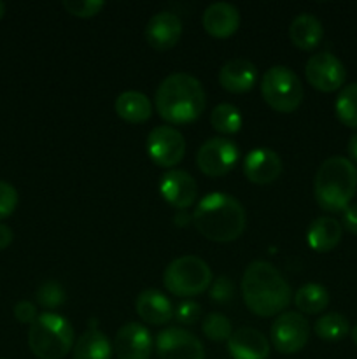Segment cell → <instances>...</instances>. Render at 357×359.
I'll use <instances>...</instances> for the list:
<instances>
[{"instance_id":"37","label":"cell","mask_w":357,"mask_h":359,"mask_svg":"<svg viewBox=\"0 0 357 359\" xmlns=\"http://www.w3.org/2000/svg\"><path fill=\"white\" fill-rule=\"evenodd\" d=\"M13 238H14L13 230H10L7 224L0 223V251H2V249H6V248H9L10 242H13Z\"/></svg>"},{"instance_id":"5","label":"cell","mask_w":357,"mask_h":359,"mask_svg":"<svg viewBox=\"0 0 357 359\" xmlns=\"http://www.w3.org/2000/svg\"><path fill=\"white\" fill-rule=\"evenodd\" d=\"M28 346L38 359H63L74 349V328L52 312L38 314L28 330Z\"/></svg>"},{"instance_id":"13","label":"cell","mask_w":357,"mask_h":359,"mask_svg":"<svg viewBox=\"0 0 357 359\" xmlns=\"http://www.w3.org/2000/svg\"><path fill=\"white\" fill-rule=\"evenodd\" d=\"M114 351L119 359H150L153 339L149 330L139 323H126L115 333Z\"/></svg>"},{"instance_id":"31","label":"cell","mask_w":357,"mask_h":359,"mask_svg":"<svg viewBox=\"0 0 357 359\" xmlns=\"http://www.w3.org/2000/svg\"><path fill=\"white\" fill-rule=\"evenodd\" d=\"M105 4L102 0H65L63 7L69 11L72 16L77 18H91L97 16Z\"/></svg>"},{"instance_id":"21","label":"cell","mask_w":357,"mask_h":359,"mask_svg":"<svg viewBox=\"0 0 357 359\" xmlns=\"http://www.w3.org/2000/svg\"><path fill=\"white\" fill-rule=\"evenodd\" d=\"M343 235V226L335 217L321 216L312 221L307 231V241L314 251L329 252L340 244Z\"/></svg>"},{"instance_id":"8","label":"cell","mask_w":357,"mask_h":359,"mask_svg":"<svg viewBox=\"0 0 357 359\" xmlns=\"http://www.w3.org/2000/svg\"><path fill=\"white\" fill-rule=\"evenodd\" d=\"M240 149L237 144L226 137H212L196 153V165L200 170L210 177H220L231 172L237 165Z\"/></svg>"},{"instance_id":"35","label":"cell","mask_w":357,"mask_h":359,"mask_svg":"<svg viewBox=\"0 0 357 359\" xmlns=\"http://www.w3.org/2000/svg\"><path fill=\"white\" fill-rule=\"evenodd\" d=\"M37 309L31 302L21 300L14 305V318L20 323H24V325H31V323L37 319Z\"/></svg>"},{"instance_id":"29","label":"cell","mask_w":357,"mask_h":359,"mask_svg":"<svg viewBox=\"0 0 357 359\" xmlns=\"http://www.w3.org/2000/svg\"><path fill=\"white\" fill-rule=\"evenodd\" d=\"M202 330L205 337L212 342H223V340H230L233 335V326L226 316L219 314V312H212L206 316L202 323Z\"/></svg>"},{"instance_id":"32","label":"cell","mask_w":357,"mask_h":359,"mask_svg":"<svg viewBox=\"0 0 357 359\" xmlns=\"http://www.w3.org/2000/svg\"><path fill=\"white\" fill-rule=\"evenodd\" d=\"M18 207V191L13 184L0 181V221L9 217Z\"/></svg>"},{"instance_id":"7","label":"cell","mask_w":357,"mask_h":359,"mask_svg":"<svg viewBox=\"0 0 357 359\" xmlns=\"http://www.w3.org/2000/svg\"><path fill=\"white\" fill-rule=\"evenodd\" d=\"M261 95L276 112H294L304 98L301 79L286 65H273L262 74Z\"/></svg>"},{"instance_id":"17","label":"cell","mask_w":357,"mask_h":359,"mask_svg":"<svg viewBox=\"0 0 357 359\" xmlns=\"http://www.w3.org/2000/svg\"><path fill=\"white\" fill-rule=\"evenodd\" d=\"M258 67L247 58H233L219 70V83L230 93H245L258 83Z\"/></svg>"},{"instance_id":"23","label":"cell","mask_w":357,"mask_h":359,"mask_svg":"<svg viewBox=\"0 0 357 359\" xmlns=\"http://www.w3.org/2000/svg\"><path fill=\"white\" fill-rule=\"evenodd\" d=\"M115 114L128 123H146L153 114V105L147 95L140 91H122L115 98Z\"/></svg>"},{"instance_id":"33","label":"cell","mask_w":357,"mask_h":359,"mask_svg":"<svg viewBox=\"0 0 357 359\" xmlns=\"http://www.w3.org/2000/svg\"><path fill=\"white\" fill-rule=\"evenodd\" d=\"M174 316L181 325L191 326L195 325L200 319V316H202V307H200L196 302H182V304H178V307L175 309Z\"/></svg>"},{"instance_id":"14","label":"cell","mask_w":357,"mask_h":359,"mask_svg":"<svg viewBox=\"0 0 357 359\" xmlns=\"http://www.w3.org/2000/svg\"><path fill=\"white\" fill-rule=\"evenodd\" d=\"M160 191L163 198L177 209H188L198 196L196 181L189 172L181 168H170L161 175Z\"/></svg>"},{"instance_id":"1","label":"cell","mask_w":357,"mask_h":359,"mask_svg":"<svg viewBox=\"0 0 357 359\" xmlns=\"http://www.w3.org/2000/svg\"><path fill=\"white\" fill-rule=\"evenodd\" d=\"M241 297L248 311L261 318H272L290 304V286L282 273L268 262H252L241 277Z\"/></svg>"},{"instance_id":"4","label":"cell","mask_w":357,"mask_h":359,"mask_svg":"<svg viewBox=\"0 0 357 359\" xmlns=\"http://www.w3.org/2000/svg\"><path fill=\"white\" fill-rule=\"evenodd\" d=\"M357 191V168L349 158L331 156L318 167L314 195L321 209L343 212Z\"/></svg>"},{"instance_id":"15","label":"cell","mask_w":357,"mask_h":359,"mask_svg":"<svg viewBox=\"0 0 357 359\" xmlns=\"http://www.w3.org/2000/svg\"><path fill=\"white\" fill-rule=\"evenodd\" d=\"M282 168L284 165L280 156L268 147L252 149L244 161L245 177L254 184H270L276 181L282 174Z\"/></svg>"},{"instance_id":"10","label":"cell","mask_w":357,"mask_h":359,"mask_svg":"<svg viewBox=\"0 0 357 359\" xmlns=\"http://www.w3.org/2000/svg\"><path fill=\"white\" fill-rule=\"evenodd\" d=\"M184 153V135L174 126H156L147 135V154L160 167H175L182 161Z\"/></svg>"},{"instance_id":"22","label":"cell","mask_w":357,"mask_h":359,"mask_svg":"<svg viewBox=\"0 0 357 359\" xmlns=\"http://www.w3.org/2000/svg\"><path fill=\"white\" fill-rule=\"evenodd\" d=\"M322 35H324V28H322L321 20L310 13L298 14L289 25L290 42L304 51L317 48L322 41Z\"/></svg>"},{"instance_id":"16","label":"cell","mask_w":357,"mask_h":359,"mask_svg":"<svg viewBox=\"0 0 357 359\" xmlns=\"http://www.w3.org/2000/svg\"><path fill=\"white\" fill-rule=\"evenodd\" d=\"M182 34V21L177 14L170 11H161L156 13L146 27V39L150 48L158 51H167L172 49L178 42Z\"/></svg>"},{"instance_id":"20","label":"cell","mask_w":357,"mask_h":359,"mask_svg":"<svg viewBox=\"0 0 357 359\" xmlns=\"http://www.w3.org/2000/svg\"><path fill=\"white\" fill-rule=\"evenodd\" d=\"M136 314L144 323L161 326L174 318V307L170 300L158 290H144L135 300Z\"/></svg>"},{"instance_id":"26","label":"cell","mask_w":357,"mask_h":359,"mask_svg":"<svg viewBox=\"0 0 357 359\" xmlns=\"http://www.w3.org/2000/svg\"><path fill=\"white\" fill-rule=\"evenodd\" d=\"M314 330L318 339L328 340V342H338L349 335L350 325L345 316L338 314V312H329L315 321Z\"/></svg>"},{"instance_id":"28","label":"cell","mask_w":357,"mask_h":359,"mask_svg":"<svg viewBox=\"0 0 357 359\" xmlns=\"http://www.w3.org/2000/svg\"><path fill=\"white\" fill-rule=\"evenodd\" d=\"M336 118L349 128H357V83L342 88L335 102Z\"/></svg>"},{"instance_id":"2","label":"cell","mask_w":357,"mask_h":359,"mask_svg":"<svg viewBox=\"0 0 357 359\" xmlns=\"http://www.w3.org/2000/svg\"><path fill=\"white\" fill-rule=\"evenodd\" d=\"M156 111L170 125H188L203 114L206 93L195 76L175 72L164 77L154 97Z\"/></svg>"},{"instance_id":"9","label":"cell","mask_w":357,"mask_h":359,"mask_svg":"<svg viewBox=\"0 0 357 359\" xmlns=\"http://www.w3.org/2000/svg\"><path fill=\"white\" fill-rule=\"evenodd\" d=\"M272 344L280 354L300 353L310 337V325L300 312H282L272 325Z\"/></svg>"},{"instance_id":"38","label":"cell","mask_w":357,"mask_h":359,"mask_svg":"<svg viewBox=\"0 0 357 359\" xmlns=\"http://www.w3.org/2000/svg\"><path fill=\"white\" fill-rule=\"evenodd\" d=\"M346 151H349L350 161H356L357 163V133H354L352 137L349 139V144H346Z\"/></svg>"},{"instance_id":"36","label":"cell","mask_w":357,"mask_h":359,"mask_svg":"<svg viewBox=\"0 0 357 359\" xmlns=\"http://www.w3.org/2000/svg\"><path fill=\"white\" fill-rule=\"evenodd\" d=\"M342 226L345 228L349 233L357 235V203L349 205L345 210H343Z\"/></svg>"},{"instance_id":"19","label":"cell","mask_w":357,"mask_h":359,"mask_svg":"<svg viewBox=\"0 0 357 359\" xmlns=\"http://www.w3.org/2000/svg\"><path fill=\"white\" fill-rule=\"evenodd\" d=\"M240 27V13L230 2H214L203 13V28L212 37L224 39L233 35Z\"/></svg>"},{"instance_id":"3","label":"cell","mask_w":357,"mask_h":359,"mask_svg":"<svg viewBox=\"0 0 357 359\" xmlns=\"http://www.w3.org/2000/svg\"><path fill=\"white\" fill-rule=\"evenodd\" d=\"M196 230L212 242H233L244 233L247 214L244 205L227 193H209L192 214Z\"/></svg>"},{"instance_id":"11","label":"cell","mask_w":357,"mask_h":359,"mask_svg":"<svg viewBox=\"0 0 357 359\" xmlns=\"http://www.w3.org/2000/svg\"><path fill=\"white\" fill-rule=\"evenodd\" d=\"M304 76L315 90L331 93L343 86L346 79V70L345 65L332 53L324 51L308 58Z\"/></svg>"},{"instance_id":"34","label":"cell","mask_w":357,"mask_h":359,"mask_svg":"<svg viewBox=\"0 0 357 359\" xmlns=\"http://www.w3.org/2000/svg\"><path fill=\"white\" fill-rule=\"evenodd\" d=\"M210 298L216 302H230L233 298V283H231L230 277L223 276L212 284V290H210Z\"/></svg>"},{"instance_id":"18","label":"cell","mask_w":357,"mask_h":359,"mask_svg":"<svg viewBox=\"0 0 357 359\" xmlns=\"http://www.w3.org/2000/svg\"><path fill=\"white\" fill-rule=\"evenodd\" d=\"M227 351L233 359H268L270 342L254 328H238L227 340Z\"/></svg>"},{"instance_id":"6","label":"cell","mask_w":357,"mask_h":359,"mask_svg":"<svg viewBox=\"0 0 357 359\" xmlns=\"http://www.w3.org/2000/svg\"><path fill=\"white\" fill-rule=\"evenodd\" d=\"M163 284L175 297H198L212 284V270L198 256H182L164 269Z\"/></svg>"},{"instance_id":"41","label":"cell","mask_w":357,"mask_h":359,"mask_svg":"<svg viewBox=\"0 0 357 359\" xmlns=\"http://www.w3.org/2000/svg\"><path fill=\"white\" fill-rule=\"evenodd\" d=\"M0 359H2V358H0Z\"/></svg>"},{"instance_id":"12","label":"cell","mask_w":357,"mask_h":359,"mask_svg":"<svg viewBox=\"0 0 357 359\" xmlns=\"http://www.w3.org/2000/svg\"><path fill=\"white\" fill-rule=\"evenodd\" d=\"M156 351L160 359H205L203 344L182 328H167L158 333Z\"/></svg>"},{"instance_id":"27","label":"cell","mask_w":357,"mask_h":359,"mask_svg":"<svg viewBox=\"0 0 357 359\" xmlns=\"http://www.w3.org/2000/svg\"><path fill=\"white\" fill-rule=\"evenodd\" d=\"M210 125L214 126L216 132L231 135V133L240 132L244 118L233 104H219L214 107L212 114H210Z\"/></svg>"},{"instance_id":"39","label":"cell","mask_w":357,"mask_h":359,"mask_svg":"<svg viewBox=\"0 0 357 359\" xmlns=\"http://www.w3.org/2000/svg\"><path fill=\"white\" fill-rule=\"evenodd\" d=\"M352 340H354V344L357 346V325L354 326V330H352Z\"/></svg>"},{"instance_id":"25","label":"cell","mask_w":357,"mask_h":359,"mask_svg":"<svg viewBox=\"0 0 357 359\" xmlns=\"http://www.w3.org/2000/svg\"><path fill=\"white\" fill-rule=\"evenodd\" d=\"M294 304L303 314H318L329 305V293L322 284L308 283L294 294Z\"/></svg>"},{"instance_id":"24","label":"cell","mask_w":357,"mask_h":359,"mask_svg":"<svg viewBox=\"0 0 357 359\" xmlns=\"http://www.w3.org/2000/svg\"><path fill=\"white\" fill-rule=\"evenodd\" d=\"M72 359H112V346L104 332L90 328L74 344Z\"/></svg>"},{"instance_id":"40","label":"cell","mask_w":357,"mask_h":359,"mask_svg":"<svg viewBox=\"0 0 357 359\" xmlns=\"http://www.w3.org/2000/svg\"><path fill=\"white\" fill-rule=\"evenodd\" d=\"M4 14H6V4L0 2V20L4 18Z\"/></svg>"},{"instance_id":"30","label":"cell","mask_w":357,"mask_h":359,"mask_svg":"<svg viewBox=\"0 0 357 359\" xmlns=\"http://www.w3.org/2000/svg\"><path fill=\"white\" fill-rule=\"evenodd\" d=\"M35 298H37L38 305H42L44 309H56L65 304L66 297L62 284L56 283V280H46L37 287Z\"/></svg>"}]
</instances>
